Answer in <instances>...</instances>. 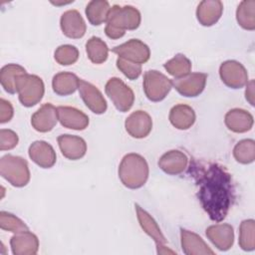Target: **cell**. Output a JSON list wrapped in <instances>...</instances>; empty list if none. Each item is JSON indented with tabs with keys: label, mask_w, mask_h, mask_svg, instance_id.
<instances>
[{
	"label": "cell",
	"mask_w": 255,
	"mask_h": 255,
	"mask_svg": "<svg viewBox=\"0 0 255 255\" xmlns=\"http://www.w3.org/2000/svg\"><path fill=\"white\" fill-rule=\"evenodd\" d=\"M14 115V110L10 102L1 99L0 100V123L5 124L11 121Z\"/></svg>",
	"instance_id": "obj_38"
},
{
	"label": "cell",
	"mask_w": 255,
	"mask_h": 255,
	"mask_svg": "<svg viewBox=\"0 0 255 255\" xmlns=\"http://www.w3.org/2000/svg\"><path fill=\"white\" fill-rule=\"evenodd\" d=\"M233 156L242 164H249L255 159V141L253 139H242L233 148Z\"/></svg>",
	"instance_id": "obj_33"
},
{
	"label": "cell",
	"mask_w": 255,
	"mask_h": 255,
	"mask_svg": "<svg viewBox=\"0 0 255 255\" xmlns=\"http://www.w3.org/2000/svg\"><path fill=\"white\" fill-rule=\"evenodd\" d=\"M207 75L204 73H189L183 77L171 80L172 87L183 97H197L205 88Z\"/></svg>",
	"instance_id": "obj_11"
},
{
	"label": "cell",
	"mask_w": 255,
	"mask_h": 255,
	"mask_svg": "<svg viewBox=\"0 0 255 255\" xmlns=\"http://www.w3.org/2000/svg\"><path fill=\"white\" fill-rule=\"evenodd\" d=\"M57 114L58 121L64 128L83 130L89 126V117L76 108L60 106L57 108Z\"/></svg>",
	"instance_id": "obj_16"
},
{
	"label": "cell",
	"mask_w": 255,
	"mask_h": 255,
	"mask_svg": "<svg viewBox=\"0 0 255 255\" xmlns=\"http://www.w3.org/2000/svg\"><path fill=\"white\" fill-rule=\"evenodd\" d=\"M180 241L182 251L186 255H213L214 252L204 242V240L196 233L180 229Z\"/></svg>",
	"instance_id": "obj_22"
},
{
	"label": "cell",
	"mask_w": 255,
	"mask_h": 255,
	"mask_svg": "<svg viewBox=\"0 0 255 255\" xmlns=\"http://www.w3.org/2000/svg\"><path fill=\"white\" fill-rule=\"evenodd\" d=\"M119 177L128 188L141 187L148 177V165L145 158L133 152L126 154L119 165Z\"/></svg>",
	"instance_id": "obj_3"
},
{
	"label": "cell",
	"mask_w": 255,
	"mask_h": 255,
	"mask_svg": "<svg viewBox=\"0 0 255 255\" xmlns=\"http://www.w3.org/2000/svg\"><path fill=\"white\" fill-rule=\"evenodd\" d=\"M60 27L65 36L71 39L82 38L87 30L86 23L77 10H68L64 12L60 19Z\"/></svg>",
	"instance_id": "obj_14"
},
{
	"label": "cell",
	"mask_w": 255,
	"mask_h": 255,
	"mask_svg": "<svg viewBox=\"0 0 255 255\" xmlns=\"http://www.w3.org/2000/svg\"><path fill=\"white\" fill-rule=\"evenodd\" d=\"M167 73L175 78L183 77L190 73L191 71V62L182 54L175 55L172 59L167 61L163 65Z\"/></svg>",
	"instance_id": "obj_32"
},
{
	"label": "cell",
	"mask_w": 255,
	"mask_h": 255,
	"mask_svg": "<svg viewBox=\"0 0 255 255\" xmlns=\"http://www.w3.org/2000/svg\"><path fill=\"white\" fill-rule=\"evenodd\" d=\"M224 122L231 131L242 133L250 130L253 127V116L243 109H232L225 115Z\"/></svg>",
	"instance_id": "obj_24"
},
{
	"label": "cell",
	"mask_w": 255,
	"mask_h": 255,
	"mask_svg": "<svg viewBox=\"0 0 255 255\" xmlns=\"http://www.w3.org/2000/svg\"><path fill=\"white\" fill-rule=\"evenodd\" d=\"M80 79L73 73L61 72L56 74L52 80L53 91L59 96H69L75 93L79 87Z\"/></svg>",
	"instance_id": "obj_26"
},
{
	"label": "cell",
	"mask_w": 255,
	"mask_h": 255,
	"mask_svg": "<svg viewBox=\"0 0 255 255\" xmlns=\"http://www.w3.org/2000/svg\"><path fill=\"white\" fill-rule=\"evenodd\" d=\"M189 172L195 179L198 199L209 218L215 222L222 221L235 199L230 173L217 163L198 161L190 163Z\"/></svg>",
	"instance_id": "obj_1"
},
{
	"label": "cell",
	"mask_w": 255,
	"mask_h": 255,
	"mask_svg": "<svg viewBox=\"0 0 255 255\" xmlns=\"http://www.w3.org/2000/svg\"><path fill=\"white\" fill-rule=\"evenodd\" d=\"M26 70L17 64H8L0 71V82L2 88L9 94H16V84L19 76L26 74Z\"/></svg>",
	"instance_id": "obj_27"
},
{
	"label": "cell",
	"mask_w": 255,
	"mask_h": 255,
	"mask_svg": "<svg viewBox=\"0 0 255 255\" xmlns=\"http://www.w3.org/2000/svg\"><path fill=\"white\" fill-rule=\"evenodd\" d=\"M58 144L62 154L71 160H77L85 156L87 143L84 138L78 135L61 134L58 136Z\"/></svg>",
	"instance_id": "obj_17"
},
{
	"label": "cell",
	"mask_w": 255,
	"mask_h": 255,
	"mask_svg": "<svg viewBox=\"0 0 255 255\" xmlns=\"http://www.w3.org/2000/svg\"><path fill=\"white\" fill-rule=\"evenodd\" d=\"M194 110L183 104L174 106L169 112V122L177 129H188L195 122Z\"/></svg>",
	"instance_id": "obj_25"
},
{
	"label": "cell",
	"mask_w": 255,
	"mask_h": 255,
	"mask_svg": "<svg viewBox=\"0 0 255 255\" xmlns=\"http://www.w3.org/2000/svg\"><path fill=\"white\" fill-rule=\"evenodd\" d=\"M128 133L134 138H143L149 134L152 128V120L144 111L131 113L125 122Z\"/></svg>",
	"instance_id": "obj_13"
},
{
	"label": "cell",
	"mask_w": 255,
	"mask_h": 255,
	"mask_svg": "<svg viewBox=\"0 0 255 255\" xmlns=\"http://www.w3.org/2000/svg\"><path fill=\"white\" fill-rule=\"evenodd\" d=\"M236 20L245 30L253 31L255 29V1L243 0L236 10Z\"/></svg>",
	"instance_id": "obj_29"
},
{
	"label": "cell",
	"mask_w": 255,
	"mask_h": 255,
	"mask_svg": "<svg viewBox=\"0 0 255 255\" xmlns=\"http://www.w3.org/2000/svg\"><path fill=\"white\" fill-rule=\"evenodd\" d=\"M188 165V157L178 149L169 150L161 155L158 160L160 169L170 175L180 174Z\"/></svg>",
	"instance_id": "obj_19"
},
{
	"label": "cell",
	"mask_w": 255,
	"mask_h": 255,
	"mask_svg": "<svg viewBox=\"0 0 255 255\" xmlns=\"http://www.w3.org/2000/svg\"><path fill=\"white\" fill-rule=\"evenodd\" d=\"M16 89L20 103L27 108L37 105L43 98L45 87L42 79L36 75L23 74L19 76Z\"/></svg>",
	"instance_id": "obj_5"
},
{
	"label": "cell",
	"mask_w": 255,
	"mask_h": 255,
	"mask_svg": "<svg viewBox=\"0 0 255 255\" xmlns=\"http://www.w3.org/2000/svg\"><path fill=\"white\" fill-rule=\"evenodd\" d=\"M221 81L231 89H241L248 83V74L245 67L234 60L223 62L219 68Z\"/></svg>",
	"instance_id": "obj_9"
},
{
	"label": "cell",
	"mask_w": 255,
	"mask_h": 255,
	"mask_svg": "<svg viewBox=\"0 0 255 255\" xmlns=\"http://www.w3.org/2000/svg\"><path fill=\"white\" fill-rule=\"evenodd\" d=\"M18 135L11 129L2 128L0 130V149L9 150L14 148L18 143Z\"/></svg>",
	"instance_id": "obj_37"
},
{
	"label": "cell",
	"mask_w": 255,
	"mask_h": 255,
	"mask_svg": "<svg viewBox=\"0 0 255 255\" xmlns=\"http://www.w3.org/2000/svg\"><path fill=\"white\" fill-rule=\"evenodd\" d=\"M223 11V4L219 0L201 1L196 9V18L202 26H212L220 19Z\"/></svg>",
	"instance_id": "obj_23"
},
{
	"label": "cell",
	"mask_w": 255,
	"mask_h": 255,
	"mask_svg": "<svg viewBox=\"0 0 255 255\" xmlns=\"http://www.w3.org/2000/svg\"><path fill=\"white\" fill-rule=\"evenodd\" d=\"M206 237L221 251L229 250L234 242V230L230 224L221 223L209 226L205 231Z\"/></svg>",
	"instance_id": "obj_15"
},
{
	"label": "cell",
	"mask_w": 255,
	"mask_h": 255,
	"mask_svg": "<svg viewBox=\"0 0 255 255\" xmlns=\"http://www.w3.org/2000/svg\"><path fill=\"white\" fill-rule=\"evenodd\" d=\"M56 62L62 66H69L76 63L79 59V51L72 45L59 46L54 54Z\"/></svg>",
	"instance_id": "obj_35"
},
{
	"label": "cell",
	"mask_w": 255,
	"mask_h": 255,
	"mask_svg": "<svg viewBox=\"0 0 255 255\" xmlns=\"http://www.w3.org/2000/svg\"><path fill=\"white\" fill-rule=\"evenodd\" d=\"M245 98L251 106H254V81L253 80L248 82L246 85Z\"/></svg>",
	"instance_id": "obj_39"
},
{
	"label": "cell",
	"mask_w": 255,
	"mask_h": 255,
	"mask_svg": "<svg viewBox=\"0 0 255 255\" xmlns=\"http://www.w3.org/2000/svg\"><path fill=\"white\" fill-rule=\"evenodd\" d=\"M78 90L83 102L93 113L102 115L107 111V102L97 87L87 81L80 79Z\"/></svg>",
	"instance_id": "obj_12"
},
{
	"label": "cell",
	"mask_w": 255,
	"mask_h": 255,
	"mask_svg": "<svg viewBox=\"0 0 255 255\" xmlns=\"http://www.w3.org/2000/svg\"><path fill=\"white\" fill-rule=\"evenodd\" d=\"M107 96L111 99L118 111L126 113L130 110L134 102L132 90L119 78H111L105 87Z\"/></svg>",
	"instance_id": "obj_7"
},
{
	"label": "cell",
	"mask_w": 255,
	"mask_h": 255,
	"mask_svg": "<svg viewBox=\"0 0 255 255\" xmlns=\"http://www.w3.org/2000/svg\"><path fill=\"white\" fill-rule=\"evenodd\" d=\"M112 52L120 58L137 63L144 64L150 57V51L146 44L138 39H130L128 42L112 49Z\"/></svg>",
	"instance_id": "obj_10"
},
{
	"label": "cell",
	"mask_w": 255,
	"mask_h": 255,
	"mask_svg": "<svg viewBox=\"0 0 255 255\" xmlns=\"http://www.w3.org/2000/svg\"><path fill=\"white\" fill-rule=\"evenodd\" d=\"M140 20V13L136 8L129 5H114L108 14L105 33L111 39H120L126 34V30L138 28Z\"/></svg>",
	"instance_id": "obj_2"
},
{
	"label": "cell",
	"mask_w": 255,
	"mask_h": 255,
	"mask_svg": "<svg viewBox=\"0 0 255 255\" xmlns=\"http://www.w3.org/2000/svg\"><path fill=\"white\" fill-rule=\"evenodd\" d=\"M30 158L42 168H50L56 163V152L51 144L44 140H36L28 150Z\"/></svg>",
	"instance_id": "obj_18"
},
{
	"label": "cell",
	"mask_w": 255,
	"mask_h": 255,
	"mask_svg": "<svg viewBox=\"0 0 255 255\" xmlns=\"http://www.w3.org/2000/svg\"><path fill=\"white\" fill-rule=\"evenodd\" d=\"M0 174L11 185L23 187L30 180V170L27 161L17 155L6 154L0 160Z\"/></svg>",
	"instance_id": "obj_4"
},
{
	"label": "cell",
	"mask_w": 255,
	"mask_h": 255,
	"mask_svg": "<svg viewBox=\"0 0 255 255\" xmlns=\"http://www.w3.org/2000/svg\"><path fill=\"white\" fill-rule=\"evenodd\" d=\"M0 227L3 230L10 231L13 233H19L29 230L28 226L25 224L23 220H21L14 214L6 211L0 212Z\"/></svg>",
	"instance_id": "obj_34"
},
{
	"label": "cell",
	"mask_w": 255,
	"mask_h": 255,
	"mask_svg": "<svg viewBox=\"0 0 255 255\" xmlns=\"http://www.w3.org/2000/svg\"><path fill=\"white\" fill-rule=\"evenodd\" d=\"M86 51L89 59L94 64H103L109 56L108 45L99 37H92L86 43Z\"/></svg>",
	"instance_id": "obj_30"
},
{
	"label": "cell",
	"mask_w": 255,
	"mask_h": 255,
	"mask_svg": "<svg viewBox=\"0 0 255 255\" xmlns=\"http://www.w3.org/2000/svg\"><path fill=\"white\" fill-rule=\"evenodd\" d=\"M135 211L136 216L139 222V225L143 229V231L153 239L156 245L157 253L158 254H174L175 252L168 249L166 247V239L163 236L159 226L155 222V220L138 204H135Z\"/></svg>",
	"instance_id": "obj_8"
},
{
	"label": "cell",
	"mask_w": 255,
	"mask_h": 255,
	"mask_svg": "<svg viewBox=\"0 0 255 255\" xmlns=\"http://www.w3.org/2000/svg\"><path fill=\"white\" fill-rule=\"evenodd\" d=\"M58 122L57 108L52 104L43 105L31 117V125L37 131L47 132L53 129Z\"/></svg>",
	"instance_id": "obj_20"
},
{
	"label": "cell",
	"mask_w": 255,
	"mask_h": 255,
	"mask_svg": "<svg viewBox=\"0 0 255 255\" xmlns=\"http://www.w3.org/2000/svg\"><path fill=\"white\" fill-rule=\"evenodd\" d=\"M117 67L129 80H135L141 74V65L120 57L117 59Z\"/></svg>",
	"instance_id": "obj_36"
},
{
	"label": "cell",
	"mask_w": 255,
	"mask_h": 255,
	"mask_svg": "<svg viewBox=\"0 0 255 255\" xmlns=\"http://www.w3.org/2000/svg\"><path fill=\"white\" fill-rule=\"evenodd\" d=\"M111 6L106 0L90 1L86 7V15L89 22L94 26H99L107 22Z\"/></svg>",
	"instance_id": "obj_28"
},
{
	"label": "cell",
	"mask_w": 255,
	"mask_h": 255,
	"mask_svg": "<svg viewBox=\"0 0 255 255\" xmlns=\"http://www.w3.org/2000/svg\"><path fill=\"white\" fill-rule=\"evenodd\" d=\"M238 243L244 251H253L255 249V221L253 219H246L241 222Z\"/></svg>",
	"instance_id": "obj_31"
},
{
	"label": "cell",
	"mask_w": 255,
	"mask_h": 255,
	"mask_svg": "<svg viewBox=\"0 0 255 255\" xmlns=\"http://www.w3.org/2000/svg\"><path fill=\"white\" fill-rule=\"evenodd\" d=\"M172 88L171 80L156 70H149L143 76V91L151 102L162 101Z\"/></svg>",
	"instance_id": "obj_6"
},
{
	"label": "cell",
	"mask_w": 255,
	"mask_h": 255,
	"mask_svg": "<svg viewBox=\"0 0 255 255\" xmlns=\"http://www.w3.org/2000/svg\"><path fill=\"white\" fill-rule=\"evenodd\" d=\"M10 246L14 255H34L39 249L38 237L28 231L15 233L10 240Z\"/></svg>",
	"instance_id": "obj_21"
}]
</instances>
